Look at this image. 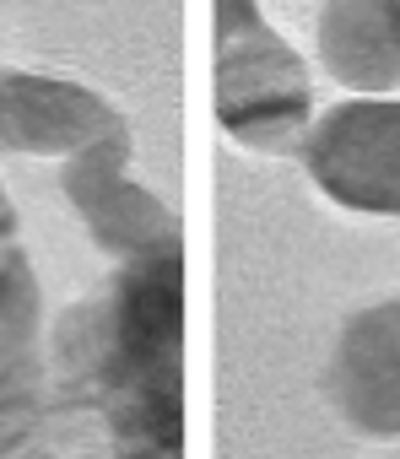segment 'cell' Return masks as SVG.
Returning <instances> with one entry per match:
<instances>
[{
    "label": "cell",
    "instance_id": "cell-1",
    "mask_svg": "<svg viewBox=\"0 0 400 459\" xmlns=\"http://www.w3.org/2000/svg\"><path fill=\"white\" fill-rule=\"evenodd\" d=\"M60 405H92L130 454L184 448V249L119 260V271L49 330Z\"/></svg>",
    "mask_w": 400,
    "mask_h": 459
},
{
    "label": "cell",
    "instance_id": "cell-2",
    "mask_svg": "<svg viewBox=\"0 0 400 459\" xmlns=\"http://www.w3.org/2000/svg\"><path fill=\"white\" fill-rule=\"evenodd\" d=\"M217 119L255 152H287L314 119L309 71L255 0H217Z\"/></svg>",
    "mask_w": 400,
    "mask_h": 459
},
{
    "label": "cell",
    "instance_id": "cell-3",
    "mask_svg": "<svg viewBox=\"0 0 400 459\" xmlns=\"http://www.w3.org/2000/svg\"><path fill=\"white\" fill-rule=\"evenodd\" d=\"M303 162L335 205L400 216V98L362 92L309 119Z\"/></svg>",
    "mask_w": 400,
    "mask_h": 459
},
{
    "label": "cell",
    "instance_id": "cell-4",
    "mask_svg": "<svg viewBox=\"0 0 400 459\" xmlns=\"http://www.w3.org/2000/svg\"><path fill=\"white\" fill-rule=\"evenodd\" d=\"M60 189L76 205V216L87 221L92 244L114 260H135V255L178 244V216L130 178V130L76 146L65 157Z\"/></svg>",
    "mask_w": 400,
    "mask_h": 459
},
{
    "label": "cell",
    "instance_id": "cell-5",
    "mask_svg": "<svg viewBox=\"0 0 400 459\" xmlns=\"http://www.w3.org/2000/svg\"><path fill=\"white\" fill-rule=\"evenodd\" d=\"M325 400L368 437H400V298L341 325L325 362Z\"/></svg>",
    "mask_w": 400,
    "mask_h": 459
},
{
    "label": "cell",
    "instance_id": "cell-6",
    "mask_svg": "<svg viewBox=\"0 0 400 459\" xmlns=\"http://www.w3.org/2000/svg\"><path fill=\"white\" fill-rule=\"evenodd\" d=\"M130 130L125 114L82 87V82H60L44 71H6V108H0V135L6 152H28V157H71L76 146Z\"/></svg>",
    "mask_w": 400,
    "mask_h": 459
},
{
    "label": "cell",
    "instance_id": "cell-7",
    "mask_svg": "<svg viewBox=\"0 0 400 459\" xmlns=\"http://www.w3.org/2000/svg\"><path fill=\"white\" fill-rule=\"evenodd\" d=\"M319 60L352 92L400 87V0H325Z\"/></svg>",
    "mask_w": 400,
    "mask_h": 459
},
{
    "label": "cell",
    "instance_id": "cell-8",
    "mask_svg": "<svg viewBox=\"0 0 400 459\" xmlns=\"http://www.w3.org/2000/svg\"><path fill=\"white\" fill-rule=\"evenodd\" d=\"M49 351L44 341H0V454L39 443L49 416Z\"/></svg>",
    "mask_w": 400,
    "mask_h": 459
},
{
    "label": "cell",
    "instance_id": "cell-9",
    "mask_svg": "<svg viewBox=\"0 0 400 459\" xmlns=\"http://www.w3.org/2000/svg\"><path fill=\"white\" fill-rule=\"evenodd\" d=\"M39 330H44V298L33 260L22 238L0 244V341H39Z\"/></svg>",
    "mask_w": 400,
    "mask_h": 459
},
{
    "label": "cell",
    "instance_id": "cell-10",
    "mask_svg": "<svg viewBox=\"0 0 400 459\" xmlns=\"http://www.w3.org/2000/svg\"><path fill=\"white\" fill-rule=\"evenodd\" d=\"M17 238H22V216H17L6 184H0V244H17Z\"/></svg>",
    "mask_w": 400,
    "mask_h": 459
},
{
    "label": "cell",
    "instance_id": "cell-11",
    "mask_svg": "<svg viewBox=\"0 0 400 459\" xmlns=\"http://www.w3.org/2000/svg\"><path fill=\"white\" fill-rule=\"evenodd\" d=\"M0 108H6V65H0ZM0 146H6V135H0Z\"/></svg>",
    "mask_w": 400,
    "mask_h": 459
}]
</instances>
